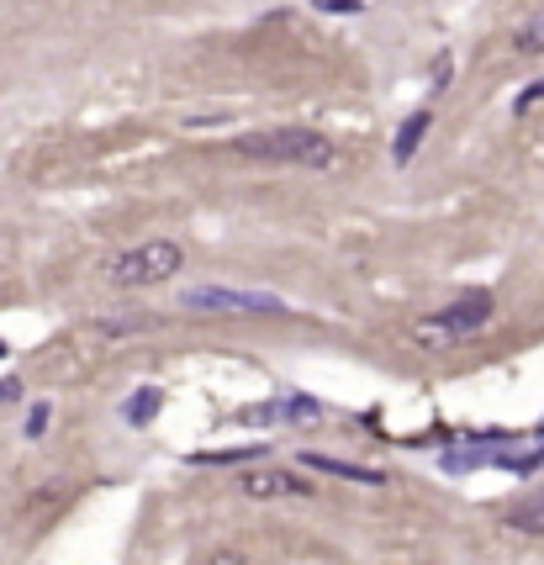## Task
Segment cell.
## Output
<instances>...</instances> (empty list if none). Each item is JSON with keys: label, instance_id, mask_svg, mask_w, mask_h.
Segmentation results:
<instances>
[{"label": "cell", "instance_id": "obj_11", "mask_svg": "<svg viewBox=\"0 0 544 565\" xmlns=\"http://www.w3.org/2000/svg\"><path fill=\"white\" fill-rule=\"evenodd\" d=\"M492 465H497V471H513V476H534V471H544V445L540 449H518V454L497 449Z\"/></svg>", "mask_w": 544, "mask_h": 565}, {"label": "cell", "instance_id": "obj_17", "mask_svg": "<svg viewBox=\"0 0 544 565\" xmlns=\"http://www.w3.org/2000/svg\"><path fill=\"white\" fill-rule=\"evenodd\" d=\"M534 101H544V80H534V85H529V90H523V95L513 101V112H529Z\"/></svg>", "mask_w": 544, "mask_h": 565}, {"label": "cell", "instance_id": "obj_13", "mask_svg": "<svg viewBox=\"0 0 544 565\" xmlns=\"http://www.w3.org/2000/svg\"><path fill=\"white\" fill-rule=\"evenodd\" d=\"M281 418H286V402H259L238 412V423H281Z\"/></svg>", "mask_w": 544, "mask_h": 565}, {"label": "cell", "instance_id": "obj_9", "mask_svg": "<svg viewBox=\"0 0 544 565\" xmlns=\"http://www.w3.org/2000/svg\"><path fill=\"white\" fill-rule=\"evenodd\" d=\"M159 407H165V391H159V386H138V391L122 402V418L127 423H154Z\"/></svg>", "mask_w": 544, "mask_h": 565}, {"label": "cell", "instance_id": "obj_15", "mask_svg": "<svg viewBox=\"0 0 544 565\" xmlns=\"http://www.w3.org/2000/svg\"><path fill=\"white\" fill-rule=\"evenodd\" d=\"M318 11H328V16H354V11H365V0H312Z\"/></svg>", "mask_w": 544, "mask_h": 565}, {"label": "cell", "instance_id": "obj_14", "mask_svg": "<svg viewBox=\"0 0 544 565\" xmlns=\"http://www.w3.org/2000/svg\"><path fill=\"white\" fill-rule=\"evenodd\" d=\"M323 412V402H312V397H286V423H312Z\"/></svg>", "mask_w": 544, "mask_h": 565}, {"label": "cell", "instance_id": "obj_20", "mask_svg": "<svg viewBox=\"0 0 544 565\" xmlns=\"http://www.w3.org/2000/svg\"><path fill=\"white\" fill-rule=\"evenodd\" d=\"M0 265H5V239H0Z\"/></svg>", "mask_w": 544, "mask_h": 565}, {"label": "cell", "instance_id": "obj_1", "mask_svg": "<svg viewBox=\"0 0 544 565\" xmlns=\"http://www.w3.org/2000/svg\"><path fill=\"white\" fill-rule=\"evenodd\" d=\"M244 159H264V164H301V169H328L338 159L334 138L312 132V127H281V132H244L233 143Z\"/></svg>", "mask_w": 544, "mask_h": 565}, {"label": "cell", "instance_id": "obj_3", "mask_svg": "<svg viewBox=\"0 0 544 565\" xmlns=\"http://www.w3.org/2000/svg\"><path fill=\"white\" fill-rule=\"evenodd\" d=\"M487 323H492V296H487V291H476V296L450 301L444 312L423 318L413 333H418V344H428V349H444V344H461V338H470V333H481Z\"/></svg>", "mask_w": 544, "mask_h": 565}, {"label": "cell", "instance_id": "obj_21", "mask_svg": "<svg viewBox=\"0 0 544 565\" xmlns=\"http://www.w3.org/2000/svg\"><path fill=\"white\" fill-rule=\"evenodd\" d=\"M5 355H11V349H5V344H0V360H5Z\"/></svg>", "mask_w": 544, "mask_h": 565}, {"label": "cell", "instance_id": "obj_22", "mask_svg": "<svg viewBox=\"0 0 544 565\" xmlns=\"http://www.w3.org/2000/svg\"><path fill=\"white\" fill-rule=\"evenodd\" d=\"M534 434H540V439H544V423H540V428H534Z\"/></svg>", "mask_w": 544, "mask_h": 565}, {"label": "cell", "instance_id": "obj_7", "mask_svg": "<svg viewBox=\"0 0 544 565\" xmlns=\"http://www.w3.org/2000/svg\"><path fill=\"white\" fill-rule=\"evenodd\" d=\"M507 524L518 528V534H544V486H534L529 497H518V502H513Z\"/></svg>", "mask_w": 544, "mask_h": 565}, {"label": "cell", "instance_id": "obj_10", "mask_svg": "<svg viewBox=\"0 0 544 565\" xmlns=\"http://www.w3.org/2000/svg\"><path fill=\"white\" fill-rule=\"evenodd\" d=\"M264 454V445H244V449H196L191 454V465H249V460H259Z\"/></svg>", "mask_w": 544, "mask_h": 565}, {"label": "cell", "instance_id": "obj_16", "mask_svg": "<svg viewBox=\"0 0 544 565\" xmlns=\"http://www.w3.org/2000/svg\"><path fill=\"white\" fill-rule=\"evenodd\" d=\"M42 428H48V402H38L27 412V439H42Z\"/></svg>", "mask_w": 544, "mask_h": 565}, {"label": "cell", "instance_id": "obj_4", "mask_svg": "<svg viewBox=\"0 0 544 565\" xmlns=\"http://www.w3.org/2000/svg\"><path fill=\"white\" fill-rule=\"evenodd\" d=\"M185 312H286L281 296L270 291H238V285H191L180 291Z\"/></svg>", "mask_w": 544, "mask_h": 565}, {"label": "cell", "instance_id": "obj_18", "mask_svg": "<svg viewBox=\"0 0 544 565\" xmlns=\"http://www.w3.org/2000/svg\"><path fill=\"white\" fill-rule=\"evenodd\" d=\"M16 397H22V381H16V375H11V381H0V402H16Z\"/></svg>", "mask_w": 544, "mask_h": 565}, {"label": "cell", "instance_id": "obj_5", "mask_svg": "<svg viewBox=\"0 0 544 565\" xmlns=\"http://www.w3.org/2000/svg\"><path fill=\"white\" fill-rule=\"evenodd\" d=\"M238 491L254 502H281V497H307L312 486H307V476H292V471H249V476H238Z\"/></svg>", "mask_w": 544, "mask_h": 565}, {"label": "cell", "instance_id": "obj_6", "mask_svg": "<svg viewBox=\"0 0 544 565\" xmlns=\"http://www.w3.org/2000/svg\"><path fill=\"white\" fill-rule=\"evenodd\" d=\"M307 471H323V476H338V481H354V486H386L391 476L386 471H371V465H349V460H334V454H301Z\"/></svg>", "mask_w": 544, "mask_h": 565}, {"label": "cell", "instance_id": "obj_19", "mask_svg": "<svg viewBox=\"0 0 544 565\" xmlns=\"http://www.w3.org/2000/svg\"><path fill=\"white\" fill-rule=\"evenodd\" d=\"M211 565H249V561H244L238 550H217V555H211Z\"/></svg>", "mask_w": 544, "mask_h": 565}, {"label": "cell", "instance_id": "obj_2", "mask_svg": "<svg viewBox=\"0 0 544 565\" xmlns=\"http://www.w3.org/2000/svg\"><path fill=\"white\" fill-rule=\"evenodd\" d=\"M180 270H185V248L169 239H154V243H138V248L117 254V259L106 265V281L122 285V291H143V285L174 281Z\"/></svg>", "mask_w": 544, "mask_h": 565}, {"label": "cell", "instance_id": "obj_12", "mask_svg": "<svg viewBox=\"0 0 544 565\" xmlns=\"http://www.w3.org/2000/svg\"><path fill=\"white\" fill-rule=\"evenodd\" d=\"M518 53H544V11H534L523 27H518Z\"/></svg>", "mask_w": 544, "mask_h": 565}, {"label": "cell", "instance_id": "obj_8", "mask_svg": "<svg viewBox=\"0 0 544 565\" xmlns=\"http://www.w3.org/2000/svg\"><path fill=\"white\" fill-rule=\"evenodd\" d=\"M428 127H433V117H428V112H413V117H407V121H402V127H397V143H391V159H397V164H407V159H413Z\"/></svg>", "mask_w": 544, "mask_h": 565}]
</instances>
